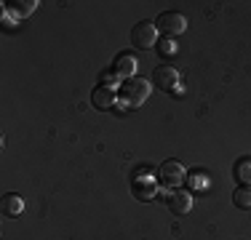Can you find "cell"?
Masks as SVG:
<instances>
[{
  "instance_id": "2",
  "label": "cell",
  "mask_w": 251,
  "mask_h": 240,
  "mask_svg": "<svg viewBox=\"0 0 251 240\" xmlns=\"http://www.w3.org/2000/svg\"><path fill=\"white\" fill-rule=\"evenodd\" d=\"M131 46L139 48V51L158 46V27H155V22H139L136 27H131Z\"/></svg>"
},
{
  "instance_id": "1",
  "label": "cell",
  "mask_w": 251,
  "mask_h": 240,
  "mask_svg": "<svg viewBox=\"0 0 251 240\" xmlns=\"http://www.w3.org/2000/svg\"><path fill=\"white\" fill-rule=\"evenodd\" d=\"M150 96V83L145 77H128L118 88V104L121 107H139Z\"/></svg>"
},
{
  "instance_id": "13",
  "label": "cell",
  "mask_w": 251,
  "mask_h": 240,
  "mask_svg": "<svg viewBox=\"0 0 251 240\" xmlns=\"http://www.w3.org/2000/svg\"><path fill=\"white\" fill-rule=\"evenodd\" d=\"M35 5H38L35 0H25V3H16L14 11H16V16H27V14H32V11H35Z\"/></svg>"
},
{
  "instance_id": "4",
  "label": "cell",
  "mask_w": 251,
  "mask_h": 240,
  "mask_svg": "<svg viewBox=\"0 0 251 240\" xmlns=\"http://www.w3.org/2000/svg\"><path fill=\"white\" fill-rule=\"evenodd\" d=\"M131 192H134L136 200H150V197H155V182H152L150 168H136L134 182H131Z\"/></svg>"
},
{
  "instance_id": "11",
  "label": "cell",
  "mask_w": 251,
  "mask_h": 240,
  "mask_svg": "<svg viewBox=\"0 0 251 240\" xmlns=\"http://www.w3.org/2000/svg\"><path fill=\"white\" fill-rule=\"evenodd\" d=\"M232 203H235V208L249 211L251 208V184H241V187L232 192Z\"/></svg>"
},
{
  "instance_id": "15",
  "label": "cell",
  "mask_w": 251,
  "mask_h": 240,
  "mask_svg": "<svg viewBox=\"0 0 251 240\" xmlns=\"http://www.w3.org/2000/svg\"><path fill=\"white\" fill-rule=\"evenodd\" d=\"M115 80H118V75H115V72H112V70H110V72H104V77H101V83H104L107 88H110V86H112V83H115Z\"/></svg>"
},
{
  "instance_id": "9",
  "label": "cell",
  "mask_w": 251,
  "mask_h": 240,
  "mask_svg": "<svg viewBox=\"0 0 251 240\" xmlns=\"http://www.w3.org/2000/svg\"><path fill=\"white\" fill-rule=\"evenodd\" d=\"M134 70H136V59L131 56V53H118L115 64H112V72H115L121 80H128V77H134Z\"/></svg>"
},
{
  "instance_id": "14",
  "label": "cell",
  "mask_w": 251,
  "mask_h": 240,
  "mask_svg": "<svg viewBox=\"0 0 251 240\" xmlns=\"http://www.w3.org/2000/svg\"><path fill=\"white\" fill-rule=\"evenodd\" d=\"M238 179H241L243 184H251V166H249V163H241V166H238Z\"/></svg>"
},
{
  "instance_id": "7",
  "label": "cell",
  "mask_w": 251,
  "mask_h": 240,
  "mask_svg": "<svg viewBox=\"0 0 251 240\" xmlns=\"http://www.w3.org/2000/svg\"><path fill=\"white\" fill-rule=\"evenodd\" d=\"M166 203H169V211L176 216H184L193 208V195L187 190H174L171 195H166Z\"/></svg>"
},
{
  "instance_id": "6",
  "label": "cell",
  "mask_w": 251,
  "mask_h": 240,
  "mask_svg": "<svg viewBox=\"0 0 251 240\" xmlns=\"http://www.w3.org/2000/svg\"><path fill=\"white\" fill-rule=\"evenodd\" d=\"M152 83L160 88V91H176L179 88V75H176L174 67L160 64V67L155 70V75H152Z\"/></svg>"
},
{
  "instance_id": "12",
  "label": "cell",
  "mask_w": 251,
  "mask_h": 240,
  "mask_svg": "<svg viewBox=\"0 0 251 240\" xmlns=\"http://www.w3.org/2000/svg\"><path fill=\"white\" fill-rule=\"evenodd\" d=\"M158 53H160V56H174V53H176V43L171 38H163L158 43Z\"/></svg>"
},
{
  "instance_id": "10",
  "label": "cell",
  "mask_w": 251,
  "mask_h": 240,
  "mask_svg": "<svg viewBox=\"0 0 251 240\" xmlns=\"http://www.w3.org/2000/svg\"><path fill=\"white\" fill-rule=\"evenodd\" d=\"M22 208H25V203H22V197L16 195V192H8V195H3V203H0V214H3L5 219H16V216L22 214Z\"/></svg>"
},
{
  "instance_id": "5",
  "label": "cell",
  "mask_w": 251,
  "mask_h": 240,
  "mask_svg": "<svg viewBox=\"0 0 251 240\" xmlns=\"http://www.w3.org/2000/svg\"><path fill=\"white\" fill-rule=\"evenodd\" d=\"M184 166L176 163V160H166V163H160L158 168V182L163 184V187H179V184L184 182Z\"/></svg>"
},
{
  "instance_id": "8",
  "label": "cell",
  "mask_w": 251,
  "mask_h": 240,
  "mask_svg": "<svg viewBox=\"0 0 251 240\" xmlns=\"http://www.w3.org/2000/svg\"><path fill=\"white\" fill-rule=\"evenodd\" d=\"M91 104L97 107V110H112V107L118 104V91H112V88H107V86H99L97 91L91 94Z\"/></svg>"
},
{
  "instance_id": "3",
  "label": "cell",
  "mask_w": 251,
  "mask_h": 240,
  "mask_svg": "<svg viewBox=\"0 0 251 240\" xmlns=\"http://www.w3.org/2000/svg\"><path fill=\"white\" fill-rule=\"evenodd\" d=\"M158 32H163V38H174V35L187 29V16L179 14V11H163V14L155 19Z\"/></svg>"
}]
</instances>
